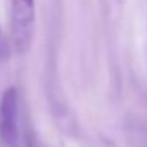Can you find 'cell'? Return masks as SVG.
<instances>
[{
	"mask_svg": "<svg viewBox=\"0 0 147 147\" xmlns=\"http://www.w3.org/2000/svg\"><path fill=\"white\" fill-rule=\"evenodd\" d=\"M35 0H11V30L18 52H26L33 38Z\"/></svg>",
	"mask_w": 147,
	"mask_h": 147,
	"instance_id": "obj_1",
	"label": "cell"
},
{
	"mask_svg": "<svg viewBox=\"0 0 147 147\" xmlns=\"http://www.w3.org/2000/svg\"><path fill=\"white\" fill-rule=\"evenodd\" d=\"M0 141L3 147H19V109L16 89H8L0 101Z\"/></svg>",
	"mask_w": 147,
	"mask_h": 147,
	"instance_id": "obj_2",
	"label": "cell"
}]
</instances>
